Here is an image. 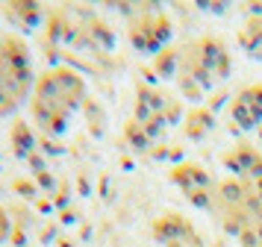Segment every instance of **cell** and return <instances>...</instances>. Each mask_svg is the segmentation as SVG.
Returning a JSON list of instances; mask_svg holds the SVG:
<instances>
[{"instance_id": "cell-14", "label": "cell", "mask_w": 262, "mask_h": 247, "mask_svg": "<svg viewBox=\"0 0 262 247\" xmlns=\"http://www.w3.org/2000/svg\"><path fill=\"white\" fill-rule=\"evenodd\" d=\"M189 200L194 206H201V209H209V191H191Z\"/></svg>"}, {"instance_id": "cell-9", "label": "cell", "mask_w": 262, "mask_h": 247, "mask_svg": "<svg viewBox=\"0 0 262 247\" xmlns=\"http://www.w3.org/2000/svg\"><path fill=\"white\" fill-rule=\"evenodd\" d=\"M12 9L18 18H27V27L38 24V18H41V6L38 3H12Z\"/></svg>"}, {"instance_id": "cell-3", "label": "cell", "mask_w": 262, "mask_h": 247, "mask_svg": "<svg viewBox=\"0 0 262 247\" xmlns=\"http://www.w3.org/2000/svg\"><path fill=\"white\" fill-rule=\"evenodd\" d=\"M171 176H174V183H177L186 194H191V191H209V188H212V176L206 174L201 165H189V162L177 165Z\"/></svg>"}, {"instance_id": "cell-6", "label": "cell", "mask_w": 262, "mask_h": 247, "mask_svg": "<svg viewBox=\"0 0 262 247\" xmlns=\"http://www.w3.org/2000/svg\"><path fill=\"white\" fill-rule=\"evenodd\" d=\"M206 129H212V115L209 112H201V109L191 112L189 115V136L191 139H201Z\"/></svg>"}, {"instance_id": "cell-11", "label": "cell", "mask_w": 262, "mask_h": 247, "mask_svg": "<svg viewBox=\"0 0 262 247\" xmlns=\"http://www.w3.org/2000/svg\"><path fill=\"white\" fill-rule=\"evenodd\" d=\"M221 200L224 203H242L245 200V188L238 186V183H224L221 186Z\"/></svg>"}, {"instance_id": "cell-10", "label": "cell", "mask_w": 262, "mask_h": 247, "mask_svg": "<svg viewBox=\"0 0 262 247\" xmlns=\"http://www.w3.org/2000/svg\"><path fill=\"white\" fill-rule=\"evenodd\" d=\"M233 121H236L242 129H253L256 127V121H253V115H250V109L245 103H238V100H233Z\"/></svg>"}, {"instance_id": "cell-12", "label": "cell", "mask_w": 262, "mask_h": 247, "mask_svg": "<svg viewBox=\"0 0 262 247\" xmlns=\"http://www.w3.org/2000/svg\"><path fill=\"white\" fill-rule=\"evenodd\" d=\"M165 127H168L165 118L156 115L150 124H144V132H147V139H150V141H156V139H162V136H165Z\"/></svg>"}, {"instance_id": "cell-13", "label": "cell", "mask_w": 262, "mask_h": 247, "mask_svg": "<svg viewBox=\"0 0 262 247\" xmlns=\"http://www.w3.org/2000/svg\"><path fill=\"white\" fill-rule=\"evenodd\" d=\"M180 88H183V94H186V97H191V100H201V97H203V88H201V85H194V80H191V77H186V74L180 77Z\"/></svg>"}, {"instance_id": "cell-1", "label": "cell", "mask_w": 262, "mask_h": 247, "mask_svg": "<svg viewBox=\"0 0 262 247\" xmlns=\"http://www.w3.org/2000/svg\"><path fill=\"white\" fill-rule=\"evenodd\" d=\"M30 50L18 35H0V115L12 112L30 94Z\"/></svg>"}, {"instance_id": "cell-16", "label": "cell", "mask_w": 262, "mask_h": 247, "mask_svg": "<svg viewBox=\"0 0 262 247\" xmlns=\"http://www.w3.org/2000/svg\"><path fill=\"white\" fill-rule=\"evenodd\" d=\"M38 186H48V188H50V186H53V179H50V176L41 171V174H38Z\"/></svg>"}, {"instance_id": "cell-5", "label": "cell", "mask_w": 262, "mask_h": 247, "mask_svg": "<svg viewBox=\"0 0 262 247\" xmlns=\"http://www.w3.org/2000/svg\"><path fill=\"white\" fill-rule=\"evenodd\" d=\"M236 100L248 106L250 115H253V121L259 124V121H262V85H248V88L238 94Z\"/></svg>"}, {"instance_id": "cell-4", "label": "cell", "mask_w": 262, "mask_h": 247, "mask_svg": "<svg viewBox=\"0 0 262 247\" xmlns=\"http://www.w3.org/2000/svg\"><path fill=\"white\" fill-rule=\"evenodd\" d=\"M12 144H15V153H18V156H33V153H36V139H33V132H30V127H27L24 121L15 124Z\"/></svg>"}, {"instance_id": "cell-2", "label": "cell", "mask_w": 262, "mask_h": 247, "mask_svg": "<svg viewBox=\"0 0 262 247\" xmlns=\"http://www.w3.org/2000/svg\"><path fill=\"white\" fill-rule=\"evenodd\" d=\"M189 50L212 77H221V80L230 77V56H227V47L218 38H201L198 44H189Z\"/></svg>"}, {"instance_id": "cell-15", "label": "cell", "mask_w": 262, "mask_h": 247, "mask_svg": "<svg viewBox=\"0 0 262 247\" xmlns=\"http://www.w3.org/2000/svg\"><path fill=\"white\" fill-rule=\"evenodd\" d=\"M15 188H18V191H24V194H30V197L36 194V188H33V183H21V179H18V183H15Z\"/></svg>"}, {"instance_id": "cell-8", "label": "cell", "mask_w": 262, "mask_h": 247, "mask_svg": "<svg viewBox=\"0 0 262 247\" xmlns=\"http://www.w3.org/2000/svg\"><path fill=\"white\" fill-rule=\"evenodd\" d=\"M177 59L174 56V50H162L159 56H156V71H159V77L168 80V77H174V65H177Z\"/></svg>"}, {"instance_id": "cell-7", "label": "cell", "mask_w": 262, "mask_h": 247, "mask_svg": "<svg viewBox=\"0 0 262 247\" xmlns=\"http://www.w3.org/2000/svg\"><path fill=\"white\" fill-rule=\"evenodd\" d=\"M127 139H130V144L136 147V150H147L150 147V139H147V132H144L142 124H127Z\"/></svg>"}]
</instances>
